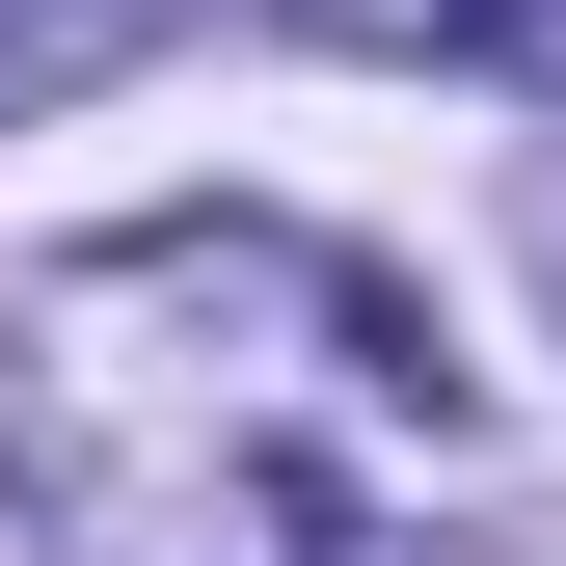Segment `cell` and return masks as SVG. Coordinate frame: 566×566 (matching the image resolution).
<instances>
[{"mask_svg": "<svg viewBox=\"0 0 566 566\" xmlns=\"http://www.w3.org/2000/svg\"><path fill=\"white\" fill-rule=\"evenodd\" d=\"M459 350L297 217H135L0 297V485L54 566H405Z\"/></svg>", "mask_w": 566, "mask_h": 566, "instance_id": "obj_1", "label": "cell"}]
</instances>
